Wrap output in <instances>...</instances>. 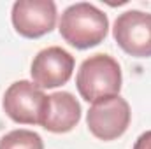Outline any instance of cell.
I'll list each match as a JSON object with an SVG mask.
<instances>
[{
    "label": "cell",
    "instance_id": "277c9868",
    "mask_svg": "<svg viewBox=\"0 0 151 149\" xmlns=\"http://www.w3.org/2000/svg\"><path fill=\"white\" fill-rule=\"evenodd\" d=\"M130 116L128 102L119 95H114L93 102L86 116V123L91 135L99 140H114L127 132Z\"/></svg>",
    "mask_w": 151,
    "mask_h": 149
},
{
    "label": "cell",
    "instance_id": "7a4b0ae2",
    "mask_svg": "<svg viewBox=\"0 0 151 149\" xmlns=\"http://www.w3.org/2000/svg\"><path fill=\"white\" fill-rule=\"evenodd\" d=\"M79 95L86 102H97L119 95L121 69L119 63L109 54H93L86 58L76 75Z\"/></svg>",
    "mask_w": 151,
    "mask_h": 149
},
{
    "label": "cell",
    "instance_id": "3957f363",
    "mask_svg": "<svg viewBox=\"0 0 151 149\" xmlns=\"http://www.w3.org/2000/svg\"><path fill=\"white\" fill-rule=\"evenodd\" d=\"M2 107L19 125H42L47 107V95L30 81H16L4 93Z\"/></svg>",
    "mask_w": 151,
    "mask_h": 149
},
{
    "label": "cell",
    "instance_id": "8992f818",
    "mask_svg": "<svg viewBox=\"0 0 151 149\" xmlns=\"http://www.w3.org/2000/svg\"><path fill=\"white\" fill-rule=\"evenodd\" d=\"M14 30L27 39H39L56 25V4L53 0H18L12 5Z\"/></svg>",
    "mask_w": 151,
    "mask_h": 149
},
{
    "label": "cell",
    "instance_id": "9c48e42d",
    "mask_svg": "<svg viewBox=\"0 0 151 149\" xmlns=\"http://www.w3.org/2000/svg\"><path fill=\"white\" fill-rule=\"evenodd\" d=\"M0 149H44L40 135L32 130H12L0 139Z\"/></svg>",
    "mask_w": 151,
    "mask_h": 149
},
{
    "label": "cell",
    "instance_id": "52a82bcc",
    "mask_svg": "<svg viewBox=\"0 0 151 149\" xmlns=\"http://www.w3.org/2000/svg\"><path fill=\"white\" fill-rule=\"evenodd\" d=\"M72 70H74V56L58 46H51L35 54L30 74L34 84H37L42 90V88H58L65 84L72 77Z\"/></svg>",
    "mask_w": 151,
    "mask_h": 149
},
{
    "label": "cell",
    "instance_id": "6da1fadb",
    "mask_svg": "<svg viewBox=\"0 0 151 149\" xmlns=\"http://www.w3.org/2000/svg\"><path fill=\"white\" fill-rule=\"evenodd\" d=\"M60 35L76 49L99 46L109 30V19L104 11L88 2L67 7L60 18Z\"/></svg>",
    "mask_w": 151,
    "mask_h": 149
},
{
    "label": "cell",
    "instance_id": "5b68a950",
    "mask_svg": "<svg viewBox=\"0 0 151 149\" xmlns=\"http://www.w3.org/2000/svg\"><path fill=\"white\" fill-rule=\"evenodd\" d=\"M114 40L134 58L151 56V14L137 9L125 11L114 21Z\"/></svg>",
    "mask_w": 151,
    "mask_h": 149
},
{
    "label": "cell",
    "instance_id": "ba28073f",
    "mask_svg": "<svg viewBox=\"0 0 151 149\" xmlns=\"http://www.w3.org/2000/svg\"><path fill=\"white\" fill-rule=\"evenodd\" d=\"M81 119V105L72 93L56 91L47 97V107L42 117V128L53 133H67Z\"/></svg>",
    "mask_w": 151,
    "mask_h": 149
},
{
    "label": "cell",
    "instance_id": "30bf717a",
    "mask_svg": "<svg viewBox=\"0 0 151 149\" xmlns=\"http://www.w3.org/2000/svg\"><path fill=\"white\" fill-rule=\"evenodd\" d=\"M134 149H151V130L139 135V139L134 144Z\"/></svg>",
    "mask_w": 151,
    "mask_h": 149
}]
</instances>
